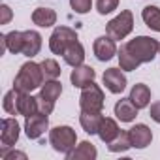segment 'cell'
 I'll return each instance as SVG.
<instances>
[{"mask_svg":"<svg viewBox=\"0 0 160 160\" xmlns=\"http://www.w3.org/2000/svg\"><path fill=\"white\" fill-rule=\"evenodd\" d=\"M43 83H45V75H43L42 64L28 60L19 68V72L13 79V89L21 91V92H32V91L40 89Z\"/></svg>","mask_w":160,"mask_h":160,"instance_id":"cell-1","label":"cell"},{"mask_svg":"<svg viewBox=\"0 0 160 160\" xmlns=\"http://www.w3.org/2000/svg\"><path fill=\"white\" fill-rule=\"evenodd\" d=\"M124 45L128 47V51L132 55H136V58L141 64L152 62L154 57L160 53V42L151 36H136L134 40H128Z\"/></svg>","mask_w":160,"mask_h":160,"instance_id":"cell-2","label":"cell"},{"mask_svg":"<svg viewBox=\"0 0 160 160\" xmlns=\"http://www.w3.org/2000/svg\"><path fill=\"white\" fill-rule=\"evenodd\" d=\"M49 145L57 152H60V154L66 156V154H70L75 149V145H77V134H75V130L72 126L58 124V126H55V128L49 130Z\"/></svg>","mask_w":160,"mask_h":160,"instance_id":"cell-3","label":"cell"},{"mask_svg":"<svg viewBox=\"0 0 160 160\" xmlns=\"http://www.w3.org/2000/svg\"><path fill=\"white\" fill-rule=\"evenodd\" d=\"M132 30H134V15L130 10H122L117 17H113L106 25V34L111 36L115 42L124 40L126 36H130Z\"/></svg>","mask_w":160,"mask_h":160,"instance_id":"cell-4","label":"cell"},{"mask_svg":"<svg viewBox=\"0 0 160 160\" xmlns=\"http://www.w3.org/2000/svg\"><path fill=\"white\" fill-rule=\"evenodd\" d=\"M104 104H106V96L100 85L92 81L91 85L81 89V94H79V109L81 111H102Z\"/></svg>","mask_w":160,"mask_h":160,"instance_id":"cell-5","label":"cell"},{"mask_svg":"<svg viewBox=\"0 0 160 160\" xmlns=\"http://www.w3.org/2000/svg\"><path fill=\"white\" fill-rule=\"evenodd\" d=\"M77 42V32L70 27H55V30L49 36V49L53 55H64V51Z\"/></svg>","mask_w":160,"mask_h":160,"instance_id":"cell-6","label":"cell"},{"mask_svg":"<svg viewBox=\"0 0 160 160\" xmlns=\"http://www.w3.org/2000/svg\"><path fill=\"white\" fill-rule=\"evenodd\" d=\"M25 134L28 139H40L47 130H49V115L43 113H34L25 117Z\"/></svg>","mask_w":160,"mask_h":160,"instance_id":"cell-7","label":"cell"},{"mask_svg":"<svg viewBox=\"0 0 160 160\" xmlns=\"http://www.w3.org/2000/svg\"><path fill=\"white\" fill-rule=\"evenodd\" d=\"M102 83L111 94H121L126 89V85H128V79L124 75V70H121V68H108L102 73Z\"/></svg>","mask_w":160,"mask_h":160,"instance_id":"cell-8","label":"cell"},{"mask_svg":"<svg viewBox=\"0 0 160 160\" xmlns=\"http://www.w3.org/2000/svg\"><path fill=\"white\" fill-rule=\"evenodd\" d=\"M92 53L100 62H109L113 57H117L119 49H117V42L111 36H98L92 43Z\"/></svg>","mask_w":160,"mask_h":160,"instance_id":"cell-9","label":"cell"},{"mask_svg":"<svg viewBox=\"0 0 160 160\" xmlns=\"http://www.w3.org/2000/svg\"><path fill=\"white\" fill-rule=\"evenodd\" d=\"M19 136H21V126L15 121V117L2 119V130H0V143H2V147H13L19 141Z\"/></svg>","mask_w":160,"mask_h":160,"instance_id":"cell-10","label":"cell"},{"mask_svg":"<svg viewBox=\"0 0 160 160\" xmlns=\"http://www.w3.org/2000/svg\"><path fill=\"white\" fill-rule=\"evenodd\" d=\"M96 79V70L92 66L81 64V66H75L70 73V81L75 89H85L87 85H91Z\"/></svg>","mask_w":160,"mask_h":160,"instance_id":"cell-11","label":"cell"},{"mask_svg":"<svg viewBox=\"0 0 160 160\" xmlns=\"http://www.w3.org/2000/svg\"><path fill=\"white\" fill-rule=\"evenodd\" d=\"M128 132H130L132 145H134L136 149H145V147H149L151 141H152V130H151L147 124H143V122L134 124Z\"/></svg>","mask_w":160,"mask_h":160,"instance_id":"cell-12","label":"cell"},{"mask_svg":"<svg viewBox=\"0 0 160 160\" xmlns=\"http://www.w3.org/2000/svg\"><path fill=\"white\" fill-rule=\"evenodd\" d=\"M42 51V34L38 30H23V53L28 58H34Z\"/></svg>","mask_w":160,"mask_h":160,"instance_id":"cell-13","label":"cell"},{"mask_svg":"<svg viewBox=\"0 0 160 160\" xmlns=\"http://www.w3.org/2000/svg\"><path fill=\"white\" fill-rule=\"evenodd\" d=\"M138 111H139V109L134 106V102H132L130 98H121V100H117V104H115V108H113V113H115L117 121H121V122H134L136 117H138Z\"/></svg>","mask_w":160,"mask_h":160,"instance_id":"cell-14","label":"cell"},{"mask_svg":"<svg viewBox=\"0 0 160 160\" xmlns=\"http://www.w3.org/2000/svg\"><path fill=\"white\" fill-rule=\"evenodd\" d=\"M102 119H104L102 111H81L79 113V124H81V128L91 136L98 134Z\"/></svg>","mask_w":160,"mask_h":160,"instance_id":"cell-15","label":"cell"},{"mask_svg":"<svg viewBox=\"0 0 160 160\" xmlns=\"http://www.w3.org/2000/svg\"><path fill=\"white\" fill-rule=\"evenodd\" d=\"M121 134V128H119V122L111 117H104L102 122H100V128H98V138L102 143L109 145L117 136Z\"/></svg>","mask_w":160,"mask_h":160,"instance_id":"cell-16","label":"cell"},{"mask_svg":"<svg viewBox=\"0 0 160 160\" xmlns=\"http://www.w3.org/2000/svg\"><path fill=\"white\" fill-rule=\"evenodd\" d=\"M85 47H83V43L81 42H73L66 51H64V55H62V58H64V62L68 64V66H72V68H75V66H81V64H85Z\"/></svg>","mask_w":160,"mask_h":160,"instance_id":"cell-17","label":"cell"},{"mask_svg":"<svg viewBox=\"0 0 160 160\" xmlns=\"http://www.w3.org/2000/svg\"><path fill=\"white\" fill-rule=\"evenodd\" d=\"M128 98L134 102V106H136L138 109H145V108H149V104H151V89H149L145 83H136V85L130 89Z\"/></svg>","mask_w":160,"mask_h":160,"instance_id":"cell-18","label":"cell"},{"mask_svg":"<svg viewBox=\"0 0 160 160\" xmlns=\"http://www.w3.org/2000/svg\"><path fill=\"white\" fill-rule=\"evenodd\" d=\"M0 40H2V51H10L12 55L23 53V32L21 30H12L8 34H2Z\"/></svg>","mask_w":160,"mask_h":160,"instance_id":"cell-19","label":"cell"},{"mask_svg":"<svg viewBox=\"0 0 160 160\" xmlns=\"http://www.w3.org/2000/svg\"><path fill=\"white\" fill-rule=\"evenodd\" d=\"M32 23L40 28H49L57 25V12L51 8H36L30 15Z\"/></svg>","mask_w":160,"mask_h":160,"instance_id":"cell-20","label":"cell"},{"mask_svg":"<svg viewBox=\"0 0 160 160\" xmlns=\"http://www.w3.org/2000/svg\"><path fill=\"white\" fill-rule=\"evenodd\" d=\"M98 156V151H96V147L91 143V141H81V143H77L75 145V149L70 152V154H66V158L68 160H94Z\"/></svg>","mask_w":160,"mask_h":160,"instance_id":"cell-21","label":"cell"},{"mask_svg":"<svg viewBox=\"0 0 160 160\" xmlns=\"http://www.w3.org/2000/svg\"><path fill=\"white\" fill-rule=\"evenodd\" d=\"M117 58H119V68L124 70V72H134V70H138L141 66V62L136 58V55H132L128 51L126 45H121V49L117 53Z\"/></svg>","mask_w":160,"mask_h":160,"instance_id":"cell-22","label":"cell"},{"mask_svg":"<svg viewBox=\"0 0 160 160\" xmlns=\"http://www.w3.org/2000/svg\"><path fill=\"white\" fill-rule=\"evenodd\" d=\"M141 19L145 23V27H149L154 32H160V8L158 6H145L141 10Z\"/></svg>","mask_w":160,"mask_h":160,"instance_id":"cell-23","label":"cell"},{"mask_svg":"<svg viewBox=\"0 0 160 160\" xmlns=\"http://www.w3.org/2000/svg\"><path fill=\"white\" fill-rule=\"evenodd\" d=\"M62 94V83L58 79H45V83L40 87V96L51 100V102H57Z\"/></svg>","mask_w":160,"mask_h":160,"instance_id":"cell-24","label":"cell"},{"mask_svg":"<svg viewBox=\"0 0 160 160\" xmlns=\"http://www.w3.org/2000/svg\"><path fill=\"white\" fill-rule=\"evenodd\" d=\"M19 100H21V91L17 89H12L4 94V100H2V108L8 115H19Z\"/></svg>","mask_w":160,"mask_h":160,"instance_id":"cell-25","label":"cell"},{"mask_svg":"<svg viewBox=\"0 0 160 160\" xmlns=\"http://www.w3.org/2000/svg\"><path fill=\"white\" fill-rule=\"evenodd\" d=\"M38 113V96H32L30 92H21V100H19V115L28 117Z\"/></svg>","mask_w":160,"mask_h":160,"instance_id":"cell-26","label":"cell"},{"mask_svg":"<svg viewBox=\"0 0 160 160\" xmlns=\"http://www.w3.org/2000/svg\"><path fill=\"white\" fill-rule=\"evenodd\" d=\"M132 139H130V132L128 130H121V134L108 145V149L111 152H126L128 149H132Z\"/></svg>","mask_w":160,"mask_h":160,"instance_id":"cell-27","label":"cell"},{"mask_svg":"<svg viewBox=\"0 0 160 160\" xmlns=\"http://www.w3.org/2000/svg\"><path fill=\"white\" fill-rule=\"evenodd\" d=\"M42 70H43V75H45V79H58L60 77V66H58V62L55 60V58H43L42 62Z\"/></svg>","mask_w":160,"mask_h":160,"instance_id":"cell-28","label":"cell"},{"mask_svg":"<svg viewBox=\"0 0 160 160\" xmlns=\"http://www.w3.org/2000/svg\"><path fill=\"white\" fill-rule=\"evenodd\" d=\"M119 8V0H96V12L100 15H109Z\"/></svg>","mask_w":160,"mask_h":160,"instance_id":"cell-29","label":"cell"},{"mask_svg":"<svg viewBox=\"0 0 160 160\" xmlns=\"http://www.w3.org/2000/svg\"><path fill=\"white\" fill-rule=\"evenodd\" d=\"M70 8L79 15H85L92 10V0H70Z\"/></svg>","mask_w":160,"mask_h":160,"instance_id":"cell-30","label":"cell"},{"mask_svg":"<svg viewBox=\"0 0 160 160\" xmlns=\"http://www.w3.org/2000/svg\"><path fill=\"white\" fill-rule=\"evenodd\" d=\"M55 109V102L43 98V96H38V113H43V115H51Z\"/></svg>","mask_w":160,"mask_h":160,"instance_id":"cell-31","label":"cell"},{"mask_svg":"<svg viewBox=\"0 0 160 160\" xmlns=\"http://www.w3.org/2000/svg\"><path fill=\"white\" fill-rule=\"evenodd\" d=\"M0 13H2V17H0V25H8L12 21V17H13V12H12V8L8 4L0 6Z\"/></svg>","mask_w":160,"mask_h":160,"instance_id":"cell-32","label":"cell"},{"mask_svg":"<svg viewBox=\"0 0 160 160\" xmlns=\"http://www.w3.org/2000/svg\"><path fill=\"white\" fill-rule=\"evenodd\" d=\"M149 117H151L154 122H158V124H160V102L151 104V108H149Z\"/></svg>","mask_w":160,"mask_h":160,"instance_id":"cell-33","label":"cell"},{"mask_svg":"<svg viewBox=\"0 0 160 160\" xmlns=\"http://www.w3.org/2000/svg\"><path fill=\"white\" fill-rule=\"evenodd\" d=\"M158 55H160V53H158Z\"/></svg>","mask_w":160,"mask_h":160,"instance_id":"cell-34","label":"cell"}]
</instances>
